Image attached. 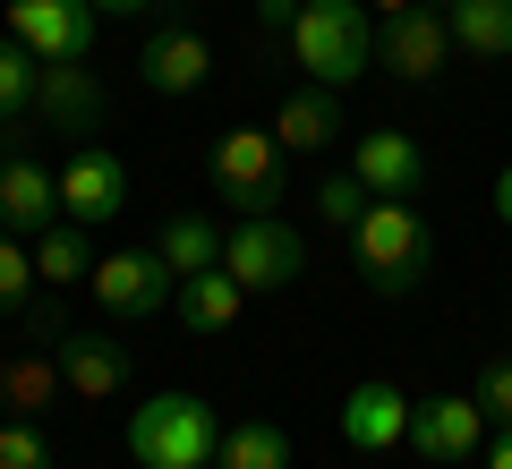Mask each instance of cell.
Listing matches in <instances>:
<instances>
[{"label":"cell","mask_w":512,"mask_h":469,"mask_svg":"<svg viewBox=\"0 0 512 469\" xmlns=\"http://www.w3.org/2000/svg\"><path fill=\"white\" fill-rule=\"evenodd\" d=\"M350 256H359L376 299H410L427 282V265H436V231H427V214L410 197H376L359 214V231H350Z\"/></svg>","instance_id":"cell-1"},{"label":"cell","mask_w":512,"mask_h":469,"mask_svg":"<svg viewBox=\"0 0 512 469\" xmlns=\"http://www.w3.org/2000/svg\"><path fill=\"white\" fill-rule=\"evenodd\" d=\"M222 410L205 393H154L128 410V461L137 469H214Z\"/></svg>","instance_id":"cell-2"},{"label":"cell","mask_w":512,"mask_h":469,"mask_svg":"<svg viewBox=\"0 0 512 469\" xmlns=\"http://www.w3.org/2000/svg\"><path fill=\"white\" fill-rule=\"evenodd\" d=\"M291 60L308 69V86H359L376 69V18L367 0H299V26H291Z\"/></svg>","instance_id":"cell-3"},{"label":"cell","mask_w":512,"mask_h":469,"mask_svg":"<svg viewBox=\"0 0 512 469\" xmlns=\"http://www.w3.org/2000/svg\"><path fill=\"white\" fill-rule=\"evenodd\" d=\"M291 171H282V145L274 128H222L214 137V197L239 205V214H274Z\"/></svg>","instance_id":"cell-4"},{"label":"cell","mask_w":512,"mask_h":469,"mask_svg":"<svg viewBox=\"0 0 512 469\" xmlns=\"http://www.w3.org/2000/svg\"><path fill=\"white\" fill-rule=\"evenodd\" d=\"M299 265H308V239L282 214H239L231 231H222V273H231L239 290H291Z\"/></svg>","instance_id":"cell-5"},{"label":"cell","mask_w":512,"mask_h":469,"mask_svg":"<svg viewBox=\"0 0 512 469\" xmlns=\"http://www.w3.org/2000/svg\"><path fill=\"white\" fill-rule=\"evenodd\" d=\"M376 69L402 77V86H436L453 69V26H444V0H410L376 26Z\"/></svg>","instance_id":"cell-6"},{"label":"cell","mask_w":512,"mask_h":469,"mask_svg":"<svg viewBox=\"0 0 512 469\" xmlns=\"http://www.w3.org/2000/svg\"><path fill=\"white\" fill-rule=\"evenodd\" d=\"M86 290H94L103 316H163L171 290H180V273H171L154 248H120V256H94Z\"/></svg>","instance_id":"cell-7"},{"label":"cell","mask_w":512,"mask_h":469,"mask_svg":"<svg viewBox=\"0 0 512 469\" xmlns=\"http://www.w3.org/2000/svg\"><path fill=\"white\" fill-rule=\"evenodd\" d=\"M60 222V180L26 154L18 128H0V231H18V239H43Z\"/></svg>","instance_id":"cell-8"},{"label":"cell","mask_w":512,"mask_h":469,"mask_svg":"<svg viewBox=\"0 0 512 469\" xmlns=\"http://www.w3.org/2000/svg\"><path fill=\"white\" fill-rule=\"evenodd\" d=\"M128 205V163L111 154V145H69V163H60V222H120Z\"/></svg>","instance_id":"cell-9"},{"label":"cell","mask_w":512,"mask_h":469,"mask_svg":"<svg viewBox=\"0 0 512 469\" xmlns=\"http://www.w3.org/2000/svg\"><path fill=\"white\" fill-rule=\"evenodd\" d=\"M419 461L453 469L470 461V452H487V410H478V393H436V401H410V435H402Z\"/></svg>","instance_id":"cell-10"},{"label":"cell","mask_w":512,"mask_h":469,"mask_svg":"<svg viewBox=\"0 0 512 469\" xmlns=\"http://www.w3.org/2000/svg\"><path fill=\"white\" fill-rule=\"evenodd\" d=\"M94 26H103L94 0H9V35H18L35 60H86Z\"/></svg>","instance_id":"cell-11"},{"label":"cell","mask_w":512,"mask_h":469,"mask_svg":"<svg viewBox=\"0 0 512 469\" xmlns=\"http://www.w3.org/2000/svg\"><path fill=\"white\" fill-rule=\"evenodd\" d=\"M35 120H43V137H77V145L103 128V86H94L86 60H43V77H35Z\"/></svg>","instance_id":"cell-12"},{"label":"cell","mask_w":512,"mask_h":469,"mask_svg":"<svg viewBox=\"0 0 512 469\" xmlns=\"http://www.w3.org/2000/svg\"><path fill=\"white\" fill-rule=\"evenodd\" d=\"M137 77H146V94H163V103H180V94H197L205 77H214V52H205L197 26H154L146 43H137Z\"/></svg>","instance_id":"cell-13"},{"label":"cell","mask_w":512,"mask_h":469,"mask_svg":"<svg viewBox=\"0 0 512 469\" xmlns=\"http://www.w3.org/2000/svg\"><path fill=\"white\" fill-rule=\"evenodd\" d=\"M350 171H359L367 197H419L427 154H419V137H402V128H367V137H350Z\"/></svg>","instance_id":"cell-14"},{"label":"cell","mask_w":512,"mask_h":469,"mask_svg":"<svg viewBox=\"0 0 512 469\" xmlns=\"http://www.w3.org/2000/svg\"><path fill=\"white\" fill-rule=\"evenodd\" d=\"M410 435V393L402 384H350L342 393V444H359V452H393Z\"/></svg>","instance_id":"cell-15"},{"label":"cell","mask_w":512,"mask_h":469,"mask_svg":"<svg viewBox=\"0 0 512 469\" xmlns=\"http://www.w3.org/2000/svg\"><path fill=\"white\" fill-rule=\"evenodd\" d=\"M60 384L77 401H111L128 384V342L120 333H60Z\"/></svg>","instance_id":"cell-16"},{"label":"cell","mask_w":512,"mask_h":469,"mask_svg":"<svg viewBox=\"0 0 512 469\" xmlns=\"http://www.w3.org/2000/svg\"><path fill=\"white\" fill-rule=\"evenodd\" d=\"M274 145L282 154H325V145H342V94L333 86H291L274 111Z\"/></svg>","instance_id":"cell-17"},{"label":"cell","mask_w":512,"mask_h":469,"mask_svg":"<svg viewBox=\"0 0 512 469\" xmlns=\"http://www.w3.org/2000/svg\"><path fill=\"white\" fill-rule=\"evenodd\" d=\"M52 393H69V384H60V350L18 342L9 359H0V410H9V418H43Z\"/></svg>","instance_id":"cell-18"},{"label":"cell","mask_w":512,"mask_h":469,"mask_svg":"<svg viewBox=\"0 0 512 469\" xmlns=\"http://www.w3.org/2000/svg\"><path fill=\"white\" fill-rule=\"evenodd\" d=\"M171 307H180V325H188V333H231V325H239V307H248V290H239L222 265H205V273H180Z\"/></svg>","instance_id":"cell-19"},{"label":"cell","mask_w":512,"mask_h":469,"mask_svg":"<svg viewBox=\"0 0 512 469\" xmlns=\"http://www.w3.org/2000/svg\"><path fill=\"white\" fill-rule=\"evenodd\" d=\"M444 26H453L461 52L512 60V0H444Z\"/></svg>","instance_id":"cell-20"},{"label":"cell","mask_w":512,"mask_h":469,"mask_svg":"<svg viewBox=\"0 0 512 469\" xmlns=\"http://www.w3.org/2000/svg\"><path fill=\"white\" fill-rule=\"evenodd\" d=\"M86 273H94L86 222H52V231L35 239V282H43V290H69V282H86Z\"/></svg>","instance_id":"cell-21"},{"label":"cell","mask_w":512,"mask_h":469,"mask_svg":"<svg viewBox=\"0 0 512 469\" xmlns=\"http://www.w3.org/2000/svg\"><path fill=\"white\" fill-rule=\"evenodd\" d=\"M154 256H163L171 273H205V265H222V222H205V214H171L163 231H154Z\"/></svg>","instance_id":"cell-22"},{"label":"cell","mask_w":512,"mask_h":469,"mask_svg":"<svg viewBox=\"0 0 512 469\" xmlns=\"http://www.w3.org/2000/svg\"><path fill=\"white\" fill-rule=\"evenodd\" d=\"M214 469H291V435L274 418H239V427H222Z\"/></svg>","instance_id":"cell-23"},{"label":"cell","mask_w":512,"mask_h":469,"mask_svg":"<svg viewBox=\"0 0 512 469\" xmlns=\"http://www.w3.org/2000/svg\"><path fill=\"white\" fill-rule=\"evenodd\" d=\"M35 77H43V60L26 52L18 35H0V128H18L26 111H35Z\"/></svg>","instance_id":"cell-24"},{"label":"cell","mask_w":512,"mask_h":469,"mask_svg":"<svg viewBox=\"0 0 512 469\" xmlns=\"http://www.w3.org/2000/svg\"><path fill=\"white\" fill-rule=\"evenodd\" d=\"M367 188H359V171H325L316 180V214H325V231H359V214H367Z\"/></svg>","instance_id":"cell-25"},{"label":"cell","mask_w":512,"mask_h":469,"mask_svg":"<svg viewBox=\"0 0 512 469\" xmlns=\"http://www.w3.org/2000/svg\"><path fill=\"white\" fill-rule=\"evenodd\" d=\"M26 299H35V256L18 231H0V316H18Z\"/></svg>","instance_id":"cell-26"},{"label":"cell","mask_w":512,"mask_h":469,"mask_svg":"<svg viewBox=\"0 0 512 469\" xmlns=\"http://www.w3.org/2000/svg\"><path fill=\"white\" fill-rule=\"evenodd\" d=\"M0 469H52V435L35 418H0Z\"/></svg>","instance_id":"cell-27"},{"label":"cell","mask_w":512,"mask_h":469,"mask_svg":"<svg viewBox=\"0 0 512 469\" xmlns=\"http://www.w3.org/2000/svg\"><path fill=\"white\" fill-rule=\"evenodd\" d=\"M18 325H26V342H35V350H60V333H69V316H60V290L35 282V299L18 307Z\"/></svg>","instance_id":"cell-28"},{"label":"cell","mask_w":512,"mask_h":469,"mask_svg":"<svg viewBox=\"0 0 512 469\" xmlns=\"http://www.w3.org/2000/svg\"><path fill=\"white\" fill-rule=\"evenodd\" d=\"M478 410H487V427H512V359H487V376H478Z\"/></svg>","instance_id":"cell-29"},{"label":"cell","mask_w":512,"mask_h":469,"mask_svg":"<svg viewBox=\"0 0 512 469\" xmlns=\"http://www.w3.org/2000/svg\"><path fill=\"white\" fill-rule=\"evenodd\" d=\"M256 26L291 43V26H299V0H256Z\"/></svg>","instance_id":"cell-30"},{"label":"cell","mask_w":512,"mask_h":469,"mask_svg":"<svg viewBox=\"0 0 512 469\" xmlns=\"http://www.w3.org/2000/svg\"><path fill=\"white\" fill-rule=\"evenodd\" d=\"M103 18H154V0H94Z\"/></svg>","instance_id":"cell-31"},{"label":"cell","mask_w":512,"mask_h":469,"mask_svg":"<svg viewBox=\"0 0 512 469\" xmlns=\"http://www.w3.org/2000/svg\"><path fill=\"white\" fill-rule=\"evenodd\" d=\"M495 214H504V222H512V163H504V171H495Z\"/></svg>","instance_id":"cell-32"},{"label":"cell","mask_w":512,"mask_h":469,"mask_svg":"<svg viewBox=\"0 0 512 469\" xmlns=\"http://www.w3.org/2000/svg\"><path fill=\"white\" fill-rule=\"evenodd\" d=\"M487 469H512V427H504V435L487 444Z\"/></svg>","instance_id":"cell-33"},{"label":"cell","mask_w":512,"mask_h":469,"mask_svg":"<svg viewBox=\"0 0 512 469\" xmlns=\"http://www.w3.org/2000/svg\"><path fill=\"white\" fill-rule=\"evenodd\" d=\"M376 9H384V18H393V9H410V0H376Z\"/></svg>","instance_id":"cell-34"},{"label":"cell","mask_w":512,"mask_h":469,"mask_svg":"<svg viewBox=\"0 0 512 469\" xmlns=\"http://www.w3.org/2000/svg\"><path fill=\"white\" fill-rule=\"evenodd\" d=\"M154 9H180V0H154Z\"/></svg>","instance_id":"cell-35"},{"label":"cell","mask_w":512,"mask_h":469,"mask_svg":"<svg viewBox=\"0 0 512 469\" xmlns=\"http://www.w3.org/2000/svg\"><path fill=\"white\" fill-rule=\"evenodd\" d=\"M0 418H9V410H0Z\"/></svg>","instance_id":"cell-36"}]
</instances>
